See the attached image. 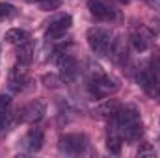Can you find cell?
<instances>
[{
	"instance_id": "obj_14",
	"label": "cell",
	"mask_w": 160,
	"mask_h": 158,
	"mask_svg": "<svg viewBox=\"0 0 160 158\" xmlns=\"http://www.w3.org/2000/svg\"><path fill=\"white\" fill-rule=\"evenodd\" d=\"M108 56H110L116 63H121V62L127 58V48H125V43H123V39H121V37L112 39L110 50H108Z\"/></svg>"
},
{
	"instance_id": "obj_24",
	"label": "cell",
	"mask_w": 160,
	"mask_h": 158,
	"mask_svg": "<svg viewBox=\"0 0 160 158\" xmlns=\"http://www.w3.org/2000/svg\"><path fill=\"white\" fill-rule=\"evenodd\" d=\"M26 2H30V4H36V2H38V4H41V2H45V0H26Z\"/></svg>"
},
{
	"instance_id": "obj_21",
	"label": "cell",
	"mask_w": 160,
	"mask_h": 158,
	"mask_svg": "<svg viewBox=\"0 0 160 158\" xmlns=\"http://www.w3.org/2000/svg\"><path fill=\"white\" fill-rule=\"evenodd\" d=\"M60 4H62V0H45V2H41V9L52 11V9H56Z\"/></svg>"
},
{
	"instance_id": "obj_13",
	"label": "cell",
	"mask_w": 160,
	"mask_h": 158,
	"mask_svg": "<svg viewBox=\"0 0 160 158\" xmlns=\"http://www.w3.org/2000/svg\"><path fill=\"white\" fill-rule=\"evenodd\" d=\"M121 141H123V138H121L116 123L112 121V125L108 128V134H106V149H108L110 155H116V156L119 155L121 153Z\"/></svg>"
},
{
	"instance_id": "obj_15",
	"label": "cell",
	"mask_w": 160,
	"mask_h": 158,
	"mask_svg": "<svg viewBox=\"0 0 160 158\" xmlns=\"http://www.w3.org/2000/svg\"><path fill=\"white\" fill-rule=\"evenodd\" d=\"M32 60H34V47H32V43L26 41V43L19 45V48H17V62L22 63V65H28V63H32Z\"/></svg>"
},
{
	"instance_id": "obj_3",
	"label": "cell",
	"mask_w": 160,
	"mask_h": 158,
	"mask_svg": "<svg viewBox=\"0 0 160 158\" xmlns=\"http://www.w3.org/2000/svg\"><path fill=\"white\" fill-rule=\"evenodd\" d=\"M88 45L89 48L99 54V56H108L110 45H112V34L110 30L102 28V26H95L88 30Z\"/></svg>"
},
{
	"instance_id": "obj_8",
	"label": "cell",
	"mask_w": 160,
	"mask_h": 158,
	"mask_svg": "<svg viewBox=\"0 0 160 158\" xmlns=\"http://www.w3.org/2000/svg\"><path fill=\"white\" fill-rule=\"evenodd\" d=\"M88 7H89V13L99 21H114L118 17V11L108 0H89Z\"/></svg>"
},
{
	"instance_id": "obj_22",
	"label": "cell",
	"mask_w": 160,
	"mask_h": 158,
	"mask_svg": "<svg viewBox=\"0 0 160 158\" xmlns=\"http://www.w3.org/2000/svg\"><path fill=\"white\" fill-rule=\"evenodd\" d=\"M11 104V97L9 95H0V110H6Z\"/></svg>"
},
{
	"instance_id": "obj_2",
	"label": "cell",
	"mask_w": 160,
	"mask_h": 158,
	"mask_svg": "<svg viewBox=\"0 0 160 158\" xmlns=\"http://www.w3.org/2000/svg\"><path fill=\"white\" fill-rule=\"evenodd\" d=\"M54 62L60 67V77L63 82H73L78 75V62L69 50H54Z\"/></svg>"
},
{
	"instance_id": "obj_18",
	"label": "cell",
	"mask_w": 160,
	"mask_h": 158,
	"mask_svg": "<svg viewBox=\"0 0 160 158\" xmlns=\"http://www.w3.org/2000/svg\"><path fill=\"white\" fill-rule=\"evenodd\" d=\"M43 84H45L47 87H60V86L63 84V80H62V77L50 73V75H43Z\"/></svg>"
},
{
	"instance_id": "obj_4",
	"label": "cell",
	"mask_w": 160,
	"mask_h": 158,
	"mask_svg": "<svg viewBox=\"0 0 160 158\" xmlns=\"http://www.w3.org/2000/svg\"><path fill=\"white\" fill-rule=\"evenodd\" d=\"M58 147L65 155H82L88 147V138L84 134H63L58 141Z\"/></svg>"
},
{
	"instance_id": "obj_7",
	"label": "cell",
	"mask_w": 160,
	"mask_h": 158,
	"mask_svg": "<svg viewBox=\"0 0 160 158\" xmlns=\"http://www.w3.org/2000/svg\"><path fill=\"white\" fill-rule=\"evenodd\" d=\"M71 24H73V17L71 15H60V17H56L48 26H47V30H45V37L47 39H60V37H63L65 36V32L71 28Z\"/></svg>"
},
{
	"instance_id": "obj_23",
	"label": "cell",
	"mask_w": 160,
	"mask_h": 158,
	"mask_svg": "<svg viewBox=\"0 0 160 158\" xmlns=\"http://www.w3.org/2000/svg\"><path fill=\"white\" fill-rule=\"evenodd\" d=\"M153 7H157V9H160V0H147Z\"/></svg>"
},
{
	"instance_id": "obj_6",
	"label": "cell",
	"mask_w": 160,
	"mask_h": 158,
	"mask_svg": "<svg viewBox=\"0 0 160 158\" xmlns=\"http://www.w3.org/2000/svg\"><path fill=\"white\" fill-rule=\"evenodd\" d=\"M136 82L140 84V87H142L149 97H157V95H158L160 82H158L157 73H155L151 67H145V69L138 71V75H136Z\"/></svg>"
},
{
	"instance_id": "obj_1",
	"label": "cell",
	"mask_w": 160,
	"mask_h": 158,
	"mask_svg": "<svg viewBox=\"0 0 160 158\" xmlns=\"http://www.w3.org/2000/svg\"><path fill=\"white\" fill-rule=\"evenodd\" d=\"M119 130L121 138L127 141H134L142 136L143 128H142V121H140V110L136 104H125L119 106L116 117L112 119Z\"/></svg>"
},
{
	"instance_id": "obj_9",
	"label": "cell",
	"mask_w": 160,
	"mask_h": 158,
	"mask_svg": "<svg viewBox=\"0 0 160 158\" xmlns=\"http://www.w3.org/2000/svg\"><path fill=\"white\" fill-rule=\"evenodd\" d=\"M43 130L38 128V126H34V128H30L28 132H26V136L22 138V149L26 151V153H38L41 151V147H43Z\"/></svg>"
},
{
	"instance_id": "obj_5",
	"label": "cell",
	"mask_w": 160,
	"mask_h": 158,
	"mask_svg": "<svg viewBox=\"0 0 160 158\" xmlns=\"http://www.w3.org/2000/svg\"><path fill=\"white\" fill-rule=\"evenodd\" d=\"M45 114H47V102L41 99H34L32 102H28L26 106L21 108L19 119H21V123H38L43 119Z\"/></svg>"
},
{
	"instance_id": "obj_19",
	"label": "cell",
	"mask_w": 160,
	"mask_h": 158,
	"mask_svg": "<svg viewBox=\"0 0 160 158\" xmlns=\"http://www.w3.org/2000/svg\"><path fill=\"white\" fill-rule=\"evenodd\" d=\"M15 15V7L11 4H6V2H0V19H6V17H11Z\"/></svg>"
},
{
	"instance_id": "obj_16",
	"label": "cell",
	"mask_w": 160,
	"mask_h": 158,
	"mask_svg": "<svg viewBox=\"0 0 160 158\" xmlns=\"http://www.w3.org/2000/svg\"><path fill=\"white\" fill-rule=\"evenodd\" d=\"M6 41L11 43V45H15V47H19V45H22V43L28 41V32L22 30V28H11V30L6 32Z\"/></svg>"
},
{
	"instance_id": "obj_25",
	"label": "cell",
	"mask_w": 160,
	"mask_h": 158,
	"mask_svg": "<svg viewBox=\"0 0 160 158\" xmlns=\"http://www.w3.org/2000/svg\"><path fill=\"white\" fill-rule=\"evenodd\" d=\"M157 99H158V101H160V91H158V95H157Z\"/></svg>"
},
{
	"instance_id": "obj_10",
	"label": "cell",
	"mask_w": 160,
	"mask_h": 158,
	"mask_svg": "<svg viewBox=\"0 0 160 158\" xmlns=\"http://www.w3.org/2000/svg\"><path fill=\"white\" fill-rule=\"evenodd\" d=\"M28 84V71H26V65L22 63H17L15 67H11L9 71V86L13 91H22Z\"/></svg>"
},
{
	"instance_id": "obj_20",
	"label": "cell",
	"mask_w": 160,
	"mask_h": 158,
	"mask_svg": "<svg viewBox=\"0 0 160 158\" xmlns=\"http://www.w3.org/2000/svg\"><path fill=\"white\" fill-rule=\"evenodd\" d=\"M138 156L140 158H147V156H155V149L149 145V143H143L140 149H138Z\"/></svg>"
},
{
	"instance_id": "obj_11",
	"label": "cell",
	"mask_w": 160,
	"mask_h": 158,
	"mask_svg": "<svg viewBox=\"0 0 160 158\" xmlns=\"http://www.w3.org/2000/svg\"><path fill=\"white\" fill-rule=\"evenodd\" d=\"M151 34L147 28H136L132 34H130V45L136 52H143L149 48V43H151Z\"/></svg>"
},
{
	"instance_id": "obj_17",
	"label": "cell",
	"mask_w": 160,
	"mask_h": 158,
	"mask_svg": "<svg viewBox=\"0 0 160 158\" xmlns=\"http://www.w3.org/2000/svg\"><path fill=\"white\" fill-rule=\"evenodd\" d=\"M11 123H13V114L8 108L6 110H0V132L6 130V128H9Z\"/></svg>"
},
{
	"instance_id": "obj_12",
	"label": "cell",
	"mask_w": 160,
	"mask_h": 158,
	"mask_svg": "<svg viewBox=\"0 0 160 158\" xmlns=\"http://www.w3.org/2000/svg\"><path fill=\"white\" fill-rule=\"evenodd\" d=\"M119 102L116 101V99H106L104 102H101L97 108H95V117L99 119H112L116 117V114H118V110H119Z\"/></svg>"
}]
</instances>
